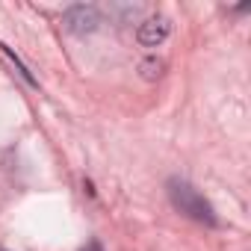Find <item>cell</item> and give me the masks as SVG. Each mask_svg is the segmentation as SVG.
<instances>
[{"label": "cell", "instance_id": "6da1fadb", "mask_svg": "<svg viewBox=\"0 0 251 251\" xmlns=\"http://www.w3.org/2000/svg\"><path fill=\"white\" fill-rule=\"evenodd\" d=\"M169 198H172V204L180 210V213H186L189 219H195V222H204V225H216V213H213V207H210V201L192 186V183H186V180H169Z\"/></svg>", "mask_w": 251, "mask_h": 251}, {"label": "cell", "instance_id": "7a4b0ae2", "mask_svg": "<svg viewBox=\"0 0 251 251\" xmlns=\"http://www.w3.org/2000/svg\"><path fill=\"white\" fill-rule=\"evenodd\" d=\"M62 24H65V30H68V33L86 36V33H92V30L100 24V15H98V9H95V6L77 3V6H71V9L62 15Z\"/></svg>", "mask_w": 251, "mask_h": 251}, {"label": "cell", "instance_id": "3957f363", "mask_svg": "<svg viewBox=\"0 0 251 251\" xmlns=\"http://www.w3.org/2000/svg\"><path fill=\"white\" fill-rule=\"evenodd\" d=\"M169 30H172V24H169L166 15H151V18H145V21L139 24L136 39H139L142 48H160V45L169 39Z\"/></svg>", "mask_w": 251, "mask_h": 251}, {"label": "cell", "instance_id": "277c9868", "mask_svg": "<svg viewBox=\"0 0 251 251\" xmlns=\"http://www.w3.org/2000/svg\"><path fill=\"white\" fill-rule=\"evenodd\" d=\"M163 68H166V62H163V59H154V56L139 62V71H142L145 80H157V77L163 74Z\"/></svg>", "mask_w": 251, "mask_h": 251}, {"label": "cell", "instance_id": "5b68a950", "mask_svg": "<svg viewBox=\"0 0 251 251\" xmlns=\"http://www.w3.org/2000/svg\"><path fill=\"white\" fill-rule=\"evenodd\" d=\"M0 53H3V56H6V59H9V62L15 65V68H18V74H21V77H24V80H27L30 86H39V83H36V77H33L30 71H27V65H24V62H21V59H18V56H15V53H12V50L6 48V45H0Z\"/></svg>", "mask_w": 251, "mask_h": 251}, {"label": "cell", "instance_id": "8992f818", "mask_svg": "<svg viewBox=\"0 0 251 251\" xmlns=\"http://www.w3.org/2000/svg\"><path fill=\"white\" fill-rule=\"evenodd\" d=\"M89 251H100V248H98V242H92V245H89Z\"/></svg>", "mask_w": 251, "mask_h": 251}, {"label": "cell", "instance_id": "52a82bcc", "mask_svg": "<svg viewBox=\"0 0 251 251\" xmlns=\"http://www.w3.org/2000/svg\"><path fill=\"white\" fill-rule=\"evenodd\" d=\"M0 251H6V248H0Z\"/></svg>", "mask_w": 251, "mask_h": 251}]
</instances>
